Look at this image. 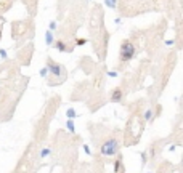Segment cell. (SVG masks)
I'll return each mask as SVG.
<instances>
[{
  "label": "cell",
  "instance_id": "6da1fadb",
  "mask_svg": "<svg viewBox=\"0 0 183 173\" xmlns=\"http://www.w3.org/2000/svg\"><path fill=\"white\" fill-rule=\"evenodd\" d=\"M135 56V47L130 40H124L121 45V61L127 63Z\"/></svg>",
  "mask_w": 183,
  "mask_h": 173
},
{
  "label": "cell",
  "instance_id": "7a4b0ae2",
  "mask_svg": "<svg viewBox=\"0 0 183 173\" xmlns=\"http://www.w3.org/2000/svg\"><path fill=\"white\" fill-rule=\"evenodd\" d=\"M119 149V141L117 140H108L106 143H103V146H101V154L103 156H114L116 152H117Z\"/></svg>",
  "mask_w": 183,
  "mask_h": 173
},
{
  "label": "cell",
  "instance_id": "3957f363",
  "mask_svg": "<svg viewBox=\"0 0 183 173\" xmlns=\"http://www.w3.org/2000/svg\"><path fill=\"white\" fill-rule=\"evenodd\" d=\"M47 67H48V71H50L53 75H63V66H60L58 63H55L52 58H48L47 60Z\"/></svg>",
  "mask_w": 183,
  "mask_h": 173
},
{
  "label": "cell",
  "instance_id": "277c9868",
  "mask_svg": "<svg viewBox=\"0 0 183 173\" xmlns=\"http://www.w3.org/2000/svg\"><path fill=\"white\" fill-rule=\"evenodd\" d=\"M122 100V90L121 88H114L111 93V101L112 103H119Z\"/></svg>",
  "mask_w": 183,
  "mask_h": 173
},
{
  "label": "cell",
  "instance_id": "5b68a950",
  "mask_svg": "<svg viewBox=\"0 0 183 173\" xmlns=\"http://www.w3.org/2000/svg\"><path fill=\"white\" fill-rule=\"evenodd\" d=\"M55 48L58 51H71L69 48H67V45L63 42V40H58V42H55Z\"/></svg>",
  "mask_w": 183,
  "mask_h": 173
},
{
  "label": "cell",
  "instance_id": "8992f818",
  "mask_svg": "<svg viewBox=\"0 0 183 173\" xmlns=\"http://www.w3.org/2000/svg\"><path fill=\"white\" fill-rule=\"evenodd\" d=\"M45 42H47V45H53V34H52V31L45 32Z\"/></svg>",
  "mask_w": 183,
  "mask_h": 173
},
{
  "label": "cell",
  "instance_id": "52a82bcc",
  "mask_svg": "<svg viewBox=\"0 0 183 173\" xmlns=\"http://www.w3.org/2000/svg\"><path fill=\"white\" fill-rule=\"evenodd\" d=\"M66 114H67V117H69V119H74L75 115H77L74 109H67V111H66Z\"/></svg>",
  "mask_w": 183,
  "mask_h": 173
},
{
  "label": "cell",
  "instance_id": "ba28073f",
  "mask_svg": "<svg viewBox=\"0 0 183 173\" xmlns=\"http://www.w3.org/2000/svg\"><path fill=\"white\" fill-rule=\"evenodd\" d=\"M67 128H69V131H71V133H74V131H75V128H74V123H72V120H67Z\"/></svg>",
  "mask_w": 183,
  "mask_h": 173
},
{
  "label": "cell",
  "instance_id": "9c48e42d",
  "mask_svg": "<svg viewBox=\"0 0 183 173\" xmlns=\"http://www.w3.org/2000/svg\"><path fill=\"white\" fill-rule=\"evenodd\" d=\"M144 119H146V120H151V119H153V111H146V114H144Z\"/></svg>",
  "mask_w": 183,
  "mask_h": 173
},
{
  "label": "cell",
  "instance_id": "30bf717a",
  "mask_svg": "<svg viewBox=\"0 0 183 173\" xmlns=\"http://www.w3.org/2000/svg\"><path fill=\"white\" fill-rule=\"evenodd\" d=\"M85 42H87L85 38H75V43L77 45H85Z\"/></svg>",
  "mask_w": 183,
  "mask_h": 173
},
{
  "label": "cell",
  "instance_id": "8fae6325",
  "mask_svg": "<svg viewBox=\"0 0 183 173\" xmlns=\"http://www.w3.org/2000/svg\"><path fill=\"white\" fill-rule=\"evenodd\" d=\"M106 5L111 7V8H114V5H116V0H106Z\"/></svg>",
  "mask_w": 183,
  "mask_h": 173
},
{
  "label": "cell",
  "instance_id": "7c38bea8",
  "mask_svg": "<svg viewBox=\"0 0 183 173\" xmlns=\"http://www.w3.org/2000/svg\"><path fill=\"white\" fill-rule=\"evenodd\" d=\"M48 154H50V149H43L40 152V157H45V156H48Z\"/></svg>",
  "mask_w": 183,
  "mask_h": 173
},
{
  "label": "cell",
  "instance_id": "4fadbf2b",
  "mask_svg": "<svg viewBox=\"0 0 183 173\" xmlns=\"http://www.w3.org/2000/svg\"><path fill=\"white\" fill-rule=\"evenodd\" d=\"M55 29H56V23L52 21V23H50V31H55Z\"/></svg>",
  "mask_w": 183,
  "mask_h": 173
},
{
  "label": "cell",
  "instance_id": "5bb4252c",
  "mask_svg": "<svg viewBox=\"0 0 183 173\" xmlns=\"http://www.w3.org/2000/svg\"><path fill=\"white\" fill-rule=\"evenodd\" d=\"M47 72H48V67H45V69H42V71H40V75H45Z\"/></svg>",
  "mask_w": 183,
  "mask_h": 173
},
{
  "label": "cell",
  "instance_id": "9a60e30c",
  "mask_svg": "<svg viewBox=\"0 0 183 173\" xmlns=\"http://www.w3.org/2000/svg\"><path fill=\"white\" fill-rule=\"evenodd\" d=\"M84 149H85V152H87V154H90V148H89V146H87V144H85V146H84Z\"/></svg>",
  "mask_w": 183,
  "mask_h": 173
}]
</instances>
